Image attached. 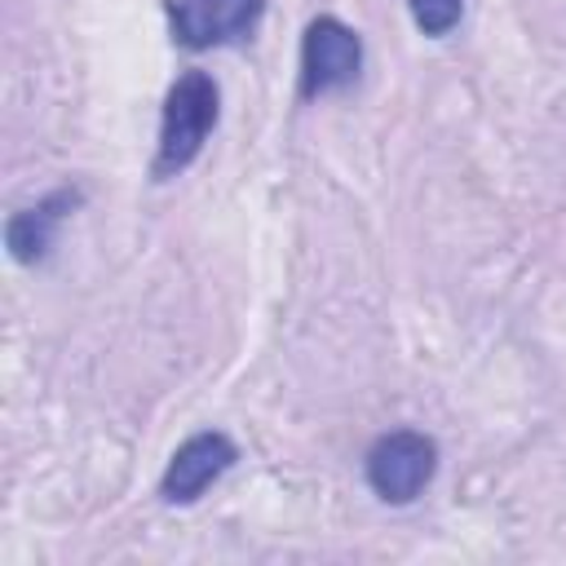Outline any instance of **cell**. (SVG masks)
Here are the masks:
<instances>
[{
  "instance_id": "obj_1",
  "label": "cell",
  "mask_w": 566,
  "mask_h": 566,
  "mask_svg": "<svg viewBox=\"0 0 566 566\" xmlns=\"http://www.w3.org/2000/svg\"><path fill=\"white\" fill-rule=\"evenodd\" d=\"M217 124V84L203 71H186L172 80L164 97V119H159V150H155V177H177L181 168L195 164L203 150L208 133Z\"/></svg>"
},
{
  "instance_id": "obj_2",
  "label": "cell",
  "mask_w": 566,
  "mask_h": 566,
  "mask_svg": "<svg viewBox=\"0 0 566 566\" xmlns=\"http://www.w3.org/2000/svg\"><path fill=\"white\" fill-rule=\"evenodd\" d=\"M433 469H438V442L429 433H420V429L380 433L367 447V460H363L367 486L385 504H411L433 482Z\"/></svg>"
},
{
  "instance_id": "obj_3",
  "label": "cell",
  "mask_w": 566,
  "mask_h": 566,
  "mask_svg": "<svg viewBox=\"0 0 566 566\" xmlns=\"http://www.w3.org/2000/svg\"><path fill=\"white\" fill-rule=\"evenodd\" d=\"M363 40L349 22L318 13L301 35V97H327L358 80Z\"/></svg>"
},
{
  "instance_id": "obj_4",
  "label": "cell",
  "mask_w": 566,
  "mask_h": 566,
  "mask_svg": "<svg viewBox=\"0 0 566 566\" xmlns=\"http://www.w3.org/2000/svg\"><path fill=\"white\" fill-rule=\"evenodd\" d=\"M261 13H265V0H168L172 40L190 53L248 40Z\"/></svg>"
},
{
  "instance_id": "obj_5",
  "label": "cell",
  "mask_w": 566,
  "mask_h": 566,
  "mask_svg": "<svg viewBox=\"0 0 566 566\" xmlns=\"http://www.w3.org/2000/svg\"><path fill=\"white\" fill-rule=\"evenodd\" d=\"M234 460H239L234 442H230L221 429H203V433L186 438V442L172 451V460H168V469H164V478H159V495H164L168 504H190V500H199Z\"/></svg>"
},
{
  "instance_id": "obj_6",
  "label": "cell",
  "mask_w": 566,
  "mask_h": 566,
  "mask_svg": "<svg viewBox=\"0 0 566 566\" xmlns=\"http://www.w3.org/2000/svg\"><path fill=\"white\" fill-rule=\"evenodd\" d=\"M75 203H80V190H53V195H44L35 208H18V212L9 217V226H4V243H9L13 261H22V265L44 261L49 248H53V239H57L62 217H66Z\"/></svg>"
},
{
  "instance_id": "obj_7",
  "label": "cell",
  "mask_w": 566,
  "mask_h": 566,
  "mask_svg": "<svg viewBox=\"0 0 566 566\" xmlns=\"http://www.w3.org/2000/svg\"><path fill=\"white\" fill-rule=\"evenodd\" d=\"M407 9L424 35H447L464 18V0H407Z\"/></svg>"
}]
</instances>
